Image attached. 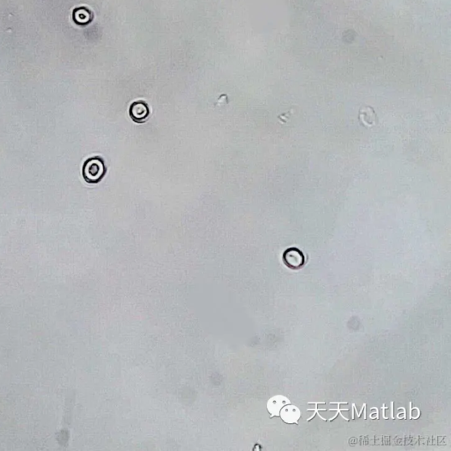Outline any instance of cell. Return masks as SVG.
<instances>
[{
	"label": "cell",
	"instance_id": "obj_1",
	"mask_svg": "<svg viewBox=\"0 0 451 451\" xmlns=\"http://www.w3.org/2000/svg\"><path fill=\"white\" fill-rule=\"evenodd\" d=\"M107 169L104 162L100 157H93L86 160L83 167V176L87 183L96 184L105 175Z\"/></svg>",
	"mask_w": 451,
	"mask_h": 451
},
{
	"label": "cell",
	"instance_id": "obj_2",
	"mask_svg": "<svg viewBox=\"0 0 451 451\" xmlns=\"http://www.w3.org/2000/svg\"><path fill=\"white\" fill-rule=\"evenodd\" d=\"M150 115L149 107L145 102H133L130 107V115L136 123H144Z\"/></svg>",
	"mask_w": 451,
	"mask_h": 451
},
{
	"label": "cell",
	"instance_id": "obj_3",
	"mask_svg": "<svg viewBox=\"0 0 451 451\" xmlns=\"http://www.w3.org/2000/svg\"><path fill=\"white\" fill-rule=\"evenodd\" d=\"M280 415L284 422L288 423V424H294V423L297 424L300 420L302 412H300V409L295 405L288 404V405H285L282 411H280Z\"/></svg>",
	"mask_w": 451,
	"mask_h": 451
},
{
	"label": "cell",
	"instance_id": "obj_4",
	"mask_svg": "<svg viewBox=\"0 0 451 451\" xmlns=\"http://www.w3.org/2000/svg\"><path fill=\"white\" fill-rule=\"evenodd\" d=\"M291 402L289 399L285 396L278 395L273 397L267 404V408L272 415V418L279 417L282 407H284L285 405H288Z\"/></svg>",
	"mask_w": 451,
	"mask_h": 451
},
{
	"label": "cell",
	"instance_id": "obj_5",
	"mask_svg": "<svg viewBox=\"0 0 451 451\" xmlns=\"http://www.w3.org/2000/svg\"><path fill=\"white\" fill-rule=\"evenodd\" d=\"M284 259L288 266L296 269L303 265V255L297 249H290L286 251V253L284 255Z\"/></svg>",
	"mask_w": 451,
	"mask_h": 451
},
{
	"label": "cell",
	"instance_id": "obj_6",
	"mask_svg": "<svg viewBox=\"0 0 451 451\" xmlns=\"http://www.w3.org/2000/svg\"><path fill=\"white\" fill-rule=\"evenodd\" d=\"M330 404H336V405H338V408L333 409V410L330 409V411H336L337 412L336 414L334 415L333 418H329V422H333V420H334V419H335V418L338 417V414H339V412H341V410H340V408H339V405H346V404H347V403H345V402H343V403H341V402H330Z\"/></svg>",
	"mask_w": 451,
	"mask_h": 451
},
{
	"label": "cell",
	"instance_id": "obj_7",
	"mask_svg": "<svg viewBox=\"0 0 451 451\" xmlns=\"http://www.w3.org/2000/svg\"><path fill=\"white\" fill-rule=\"evenodd\" d=\"M322 403H325V402H322ZM314 404H315V405H316V408L314 409L313 416H312V417H310V418H308V419H307V422H310V420H312V419L315 418V416H316V413H318V412H319L320 411V409L317 408V405H318V404H321V403H319V402H315Z\"/></svg>",
	"mask_w": 451,
	"mask_h": 451
},
{
	"label": "cell",
	"instance_id": "obj_8",
	"mask_svg": "<svg viewBox=\"0 0 451 451\" xmlns=\"http://www.w3.org/2000/svg\"><path fill=\"white\" fill-rule=\"evenodd\" d=\"M382 417H383V418H384V419H388V418H387V417H386V416H385V410H386V409H387L385 407V405H382Z\"/></svg>",
	"mask_w": 451,
	"mask_h": 451
},
{
	"label": "cell",
	"instance_id": "obj_9",
	"mask_svg": "<svg viewBox=\"0 0 451 451\" xmlns=\"http://www.w3.org/2000/svg\"><path fill=\"white\" fill-rule=\"evenodd\" d=\"M390 407H392V410H390V415H392V419H394V416H393V402L390 403Z\"/></svg>",
	"mask_w": 451,
	"mask_h": 451
}]
</instances>
